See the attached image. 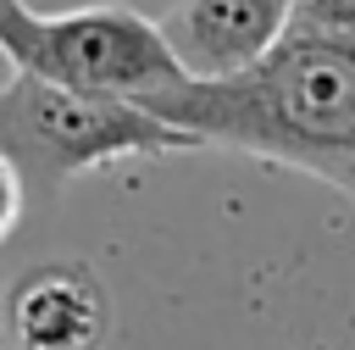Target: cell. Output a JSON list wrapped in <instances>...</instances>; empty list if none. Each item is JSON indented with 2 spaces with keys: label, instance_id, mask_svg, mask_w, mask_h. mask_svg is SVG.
I'll return each mask as SVG.
<instances>
[{
  "label": "cell",
  "instance_id": "9c48e42d",
  "mask_svg": "<svg viewBox=\"0 0 355 350\" xmlns=\"http://www.w3.org/2000/svg\"><path fill=\"white\" fill-rule=\"evenodd\" d=\"M0 350H6V344H0Z\"/></svg>",
  "mask_w": 355,
  "mask_h": 350
},
{
  "label": "cell",
  "instance_id": "3957f363",
  "mask_svg": "<svg viewBox=\"0 0 355 350\" xmlns=\"http://www.w3.org/2000/svg\"><path fill=\"white\" fill-rule=\"evenodd\" d=\"M183 150L205 144L155 117L150 106L72 94L28 72H11L0 83V156L22 172L28 194H61L78 172H94L105 161L183 156Z\"/></svg>",
  "mask_w": 355,
  "mask_h": 350
},
{
  "label": "cell",
  "instance_id": "277c9868",
  "mask_svg": "<svg viewBox=\"0 0 355 350\" xmlns=\"http://www.w3.org/2000/svg\"><path fill=\"white\" fill-rule=\"evenodd\" d=\"M300 22V0H178L161 39L189 83H227L261 67Z\"/></svg>",
  "mask_w": 355,
  "mask_h": 350
},
{
  "label": "cell",
  "instance_id": "52a82bcc",
  "mask_svg": "<svg viewBox=\"0 0 355 350\" xmlns=\"http://www.w3.org/2000/svg\"><path fill=\"white\" fill-rule=\"evenodd\" d=\"M22 200H28V183H22V172L0 156V239H11V228L22 222Z\"/></svg>",
  "mask_w": 355,
  "mask_h": 350
},
{
  "label": "cell",
  "instance_id": "6da1fadb",
  "mask_svg": "<svg viewBox=\"0 0 355 350\" xmlns=\"http://www.w3.org/2000/svg\"><path fill=\"white\" fill-rule=\"evenodd\" d=\"M155 117L205 150H239L355 194V33L294 28L261 67L227 83H178Z\"/></svg>",
  "mask_w": 355,
  "mask_h": 350
},
{
  "label": "cell",
  "instance_id": "7a4b0ae2",
  "mask_svg": "<svg viewBox=\"0 0 355 350\" xmlns=\"http://www.w3.org/2000/svg\"><path fill=\"white\" fill-rule=\"evenodd\" d=\"M0 56L55 89L128 106H150L189 83L161 39V22L139 17L133 6L33 11L28 0H0Z\"/></svg>",
  "mask_w": 355,
  "mask_h": 350
},
{
  "label": "cell",
  "instance_id": "ba28073f",
  "mask_svg": "<svg viewBox=\"0 0 355 350\" xmlns=\"http://www.w3.org/2000/svg\"><path fill=\"white\" fill-rule=\"evenodd\" d=\"M33 11H83V6H122V0H28Z\"/></svg>",
  "mask_w": 355,
  "mask_h": 350
},
{
  "label": "cell",
  "instance_id": "5b68a950",
  "mask_svg": "<svg viewBox=\"0 0 355 350\" xmlns=\"http://www.w3.org/2000/svg\"><path fill=\"white\" fill-rule=\"evenodd\" d=\"M11 350H100L111 339V294L83 261L28 267L0 306Z\"/></svg>",
  "mask_w": 355,
  "mask_h": 350
},
{
  "label": "cell",
  "instance_id": "8992f818",
  "mask_svg": "<svg viewBox=\"0 0 355 350\" xmlns=\"http://www.w3.org/2000/svg\"><path fill=\"white\" fill-rule=\"evenodd\" d=\"M294 28H322V33H355V0H300Z\"/></svg>",
  "mask_w": 355,
  "mask_h": 350
}]
</instances>
